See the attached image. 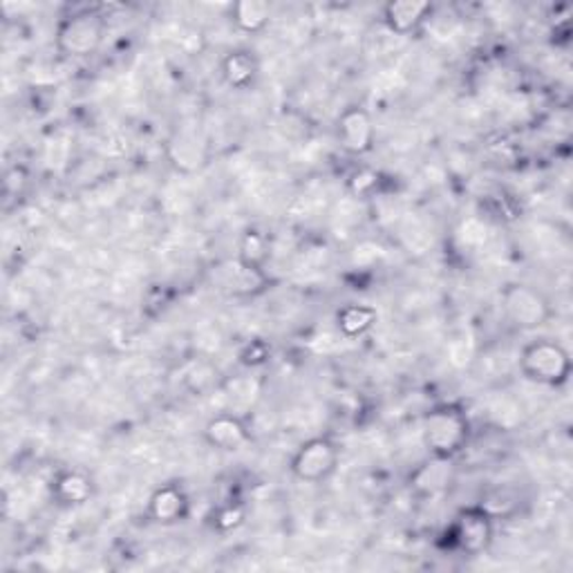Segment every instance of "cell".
<instances>
[{"label": "cell", "instance_id": "cell-19", "mask_svg": "<svg viewBox=\"0 0 573 573\" xmlns=\"http://www.w3.org/2000/svg\"><path fill=\"white\" fill-rule=\"evenodd\" d=\"M381 186V175L375 171V169H356L349 177H347V191L354 195V197H361V199H368V197H375L377 191Z\"/></svg>", "mask_w": 573, "mask_h": 573}, {"label": "cell", "instance_id": "cell-21", "mask_svg": "<svg viewBox=\"0 0 573 573\" xmlns=\"http://www.w3.org/2000/svg\"><path fill=\"white\" fill-rule=\"evenodd\" d=\"M269 356H271V347L264 340L256 338L240 349V364L247 368H260L269 361Z\"/></svg>", "mask_w": 573, "mask_h": 573}, {"label": "cell", "instance_id": "cell-16", "mask_svg": "<svg viewBox=\"0 0 573 573\" xmlns=\"http://www.w3.org/2000/svg\"><path fill=\"white\" fill-rule=\"evenodd\" d=\"M377 321H379V312L372 305H366V303H347L334 316L336 329L345 338L366 336L377 325Z\"/></svg>", "mask_w": 573, "mask_h": 573}, {"label": "cell", "instance_id": "cell-7", "mask_svg": "<svg viewBox=\"0 0 573 573\" xmlns=\"http://www.w3.org/2000/svg\"><path fill=\"white\" fill-rule=\"evenodd\" d=\"M336 139L352 158H366L375 151L377 128L364 106H347L336 119Z\"/></svg>", "mask_w": 573, "mask_h": 573}, {"label": "cell", "instance_id": "cell-10", "mask_svg": "<svg viewBox=\"0 0 573 573\" xmlns=\"http://www.w3.org/2000/svg\"><path fill=\"white\" fill-rule=\"evenodd\" d=\"M202 440L213 451L238 453L251 442V430L242 417L234 412H220L204 423Z\"/></svg>", "mask_w": 573, "mask_h": 573}, {"label": "cell", "instance_id": "cell-20", "mask_svg": "<svg viewBox=\"0 0 573 573\" xmlns=\"http://www.w3.org/2000/svg\"><path fill=\"white\" fill-rule=\"evenodd\" d=\"M247 520V511L245 507L240 505H234V501H229V505L215 509V516H213V527L218 529L220 533H231L236 529H240Z\"/></svg>", "mask_w": 573, "mask_h": 573}, {"label": "cell", "instance_id": "cell-4", "mask_svg": "<svg viewBox=\"0 0 573 573\" xmlns=\"http://www.w3.org/2000/svg\"><path fill=\"white\" fill-rule=\"evenodd\" d=\"M499 303L509 323L525 332L544 327L553 316L549 299L538 290V286L527 282L505 284V290L499 292Z\"/></svg>", "mask_w": 573, "mask_h": 573}, {"label": "cell", "instance_id": "cell-11", "mask_svg": "<svg viewBox=\"0 0 573 573\" xmlns=\"http://www.w3.org/2000/svg\"><path fill=\"white\" fill-rule=\"evenodd\" d=\"M188 511H191V501H188L186 490L173 482L160 484L151 493L149 505H147L149 520L160 527H173V525L184 522L188 518Z\"/></svg>", "mask_w": 573, "mask_h": 573}, {"label": "cell", "instance_id": "cell-9", "mask_svg": "<svg viewBox=\"0 0 573 573\" xmlns=\"http://www.w3.org/2000/svg\"><path fill=\"white\" fill-rule=\"evenodd\" d=\"M164 158L180 175H195L208 164L206 141L193 130H177L164 143Z\"/></svg>", "mask_w": 573, "mask_h": 573}, {"label": "cell", "instance_id": "cell-1", "mask_svg": "<svg viewBox=\"0 0 573 573\" xmlns=\"http://www.w3.org/2000/svg\"><path fill=\"white\" fill-rule=\"evenodd\" d=\"M471 421L460 406L442 403L421 419V440L430 457L455 460L468 444Z\"/></svg>", "mask_w": 573, "mask_h": 573}, {"label": "cell", "instance_id": "cell-12", "mask_svg": "<svg viewBox=\"0 0 573 573\" xmlns=\"http://www.w3.org/2000/svg\"><path fill=\"white\" fill-rule=\"evenodd\" d=\"M95 479L77 468L61 471L52 482V497L63 509H79L86 507L95 497Z\"/></svg>", "mask_w": 573, "mask_h": 573}, {"label": "cell", "instance_id": "cell-18", "mask_svg": "<svg viewBox=\"0 0 573 573\" xmlns=\"http://www.w3.org/2000/svg\"><path fill=\"white\" fill-rule=\"evenodd\" d=\"M269 256H271V242H269V236L256 227H249L245 229V234L240 236L238 240V253L236 258L251 267V269H260L264 271L267 269V262H269Z\"/></svg>", "mask_w": 573, "mask_h": 573}, {"label": "cell", "instance_id": "cell-14", "mask_svg": "<svg viewBox=\"0 0 573 573\" xmlns=\"http://www.w3.org/2000/svg\"><path fill=\"white\" fill-rule=\"evenodd\" d=\"M223 82L234 90H249L260 75V61L251 50L238 47L223 56L220 61Z\"/></svg>", "mask_w": 573, "mask_h": 573}, {"label": "cell", "instance_id": "cell-5", "mask_svg": "<svg viewBox=\"0 0 573 573\" xmlns=\"http://www.w3.org/2000/svg\"><path fill=\"white\" fill-rule=\"evenodd\" d=\"M340 462V448L332 437L318 435L305 440L290 460V473L303 484L327 482Z\"/></svg>", "mask_w": 573, "mask_h": 573}, {"label": "cell", "instance_id": "cell-3", "mask_svg": "<svg viewBox=\"0 0 573 573\" xmlns=\"http://www.w3.org/2000/svg\"><path fill=\"white\" fill-rule=\"evenodd\" d=\"M522 375L538 386L562 388L571 377V356L553 338H536L520 352Z\"/></svg>", "mask_w": 573, "mask_h": 573}, {"label": "cell", "instance_id": "cell-17", "mask_svg": "<svg viewBox=\"0 0 573 573\" xmlns=\"http://www.w3.org/2000/svg\"><path fill=\"white\" fill-rule=\"evenodd\" d=\"M231 23L245 34H260L269 28L273 8L267 0H236L229 10Z\"/></svg>", "mask_w": 573, "mask_h": 573}, {"label": "cell", "instance_id": "cell-2", "mask_svg": "<svg viewBox=\"0 0 573 573\" xmlns=\"http://www.w3.org/2000/svg\"><path fill=\"white\" fill-rule=\"evenodd\" d=\"M108 34V21L99 10H79L58 21L54 45L67 58H88L99 52Z\"/></svg>", "mask_w": 573, "mask_h": 573}, {"label": "cell", "instance_id": "cell-15", "mask_svg": "<svg viewBox=\"0 0 573 573\" xmlns=\"http://www.w3.org/2000/svg\"><path fill=\"white\" fill-rule=\"evenodd\" d=\"M453 482V460L430 457L410 475V488L419 495H440Z\"/></svg>", "mask_w": 573, "mask_h": 573}, {"label": "cell", "instance_id": "cell-13", "mask_svg": "<svg viewBox=\"0 0 573 573\" xmlns=\"http://www.w3.org/2000/svg\"><path fill=\"white\" fill-rule=\"evenodd\" d=\"M430 14H433V6L428 0H390L383 8V23L392 34L408 36L417 32Z\"/></svg>", "mask_w": 573, "mask_h": 573}, {"label": "cell", "instance_id": "cell-8", "mask_svg": "<svg viewBox=\"0 0 573 573\" xmlns=\"http://www.w3.org/2000/svg\"><path fill=\"white\" fill-rule=\"evenodd\" d=\"M210 275H213L215 290H220L229 296H242V299L262 294L269 284L267 271L251 269L242 264L238 258L218 262L210 269Z\"/></svg>", "mask_w": 573, "mask_h": 573}, {"label": "cell", "instance_id": "cell-6", "mask_svg": "<svg viewBox=\"0 0 573 573\" xmlns=\"http://www.w3.org/2000/svg\"><path fill=\"white\" fill-rule=\"evenodd\" d=\"M495 538V518L484 507L462 509L448 527L451 547L464 555H482Z\"/></svg>", "mask_w": 573, "mask_h": 573}]
</instances>
